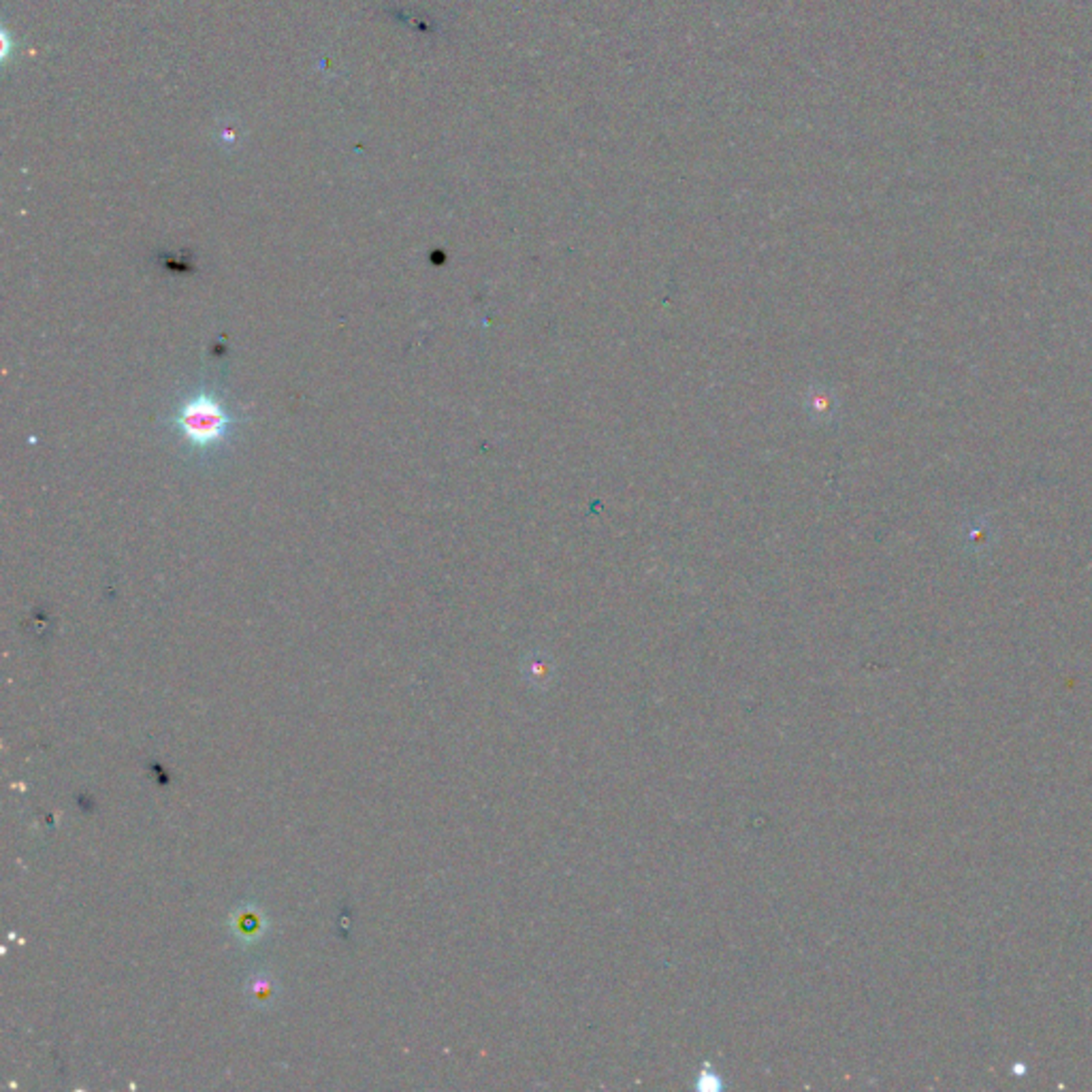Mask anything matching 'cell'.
Returning a JSON list of instances; mask_svg holds the SVG:
<instances>
[{
  "instance_id": "obj_1",
  "label": "cell",
  "mask_w": 1092,
  "mask_h": 1092,
  "mask_svg": "<svg viewBox=\"0 0 1092 1092\" xmlns=\"http://www.w3.org/2000/svg\"><path fill=\"white\" fill-rule=\"evenodd\" d=\"M169 431L182 451L195 457H214L229 448L244 421L214 384H199L171 407Z\"/></svg>"
},
{
  "instance_id": "obj_2",
  "label": "cell",
  "mask_w": 1092,
  "mask_h": 1092,
  "mask_svg": "<svg viewBox=\"0 0 1092 1092\" xmlns=\"http://www.w3.org/2000/svg\"><path fill=\"white\" fill-rule=\"evenodd\" d=\"M248 992L252 994V997H254L256 1003H265V1001H269V999L273 997L272 980H269V977H261V975L256 977L254 975L250 980V983H248Z\"/></svg>"
}]
</instances>
